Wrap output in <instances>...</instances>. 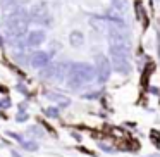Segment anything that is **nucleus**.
Instances as JSON below:
<instances>
[{"mask_svg":"<svg viewBox=\"0 0 160 157\" xmlns=\"http://www.w3.org/2000/svg\"><path fill=\"white\" fill-rule=\"evenodd\" d=\"M95 74H97V71H95V67L91 66V64L88 62H78V64H72L71 66V71H69V86L72 88V90H76V88H79L81 85L84 83H90V81H93Z\"/></svg>","mask_w":160,"mask_h":157,"instance_id":"f257e3e1","label":"nucleus"},{"mask_svg":"<svg viewBox=\"0 0 160 157\" xmlns=\"http://www.w3.org/2000/svg\"><path fill=\"white\" fill-rule=\"evenodd\" d=\"M28 23H29L28 12L22 11V9H19L14 14H11L7 18V21H5V26H4L7 38H19V36L26 31Z\"/></svg>","mask_w":160,"mask_h":157,"instance_id":"f03ea898","label":"nucleus"},{"mask_svg":"<svg viewBox=\"0 0 160 157\" xmlns=\"http://www.w3.org/2000/svg\"><path fill=\"white\" fill-rule=\"evenodd\" d=\"M110 55H112V62H114V67L119 71V73L126 74L129 73V54L124 52H119V50H110Z\"/></svg>","mask_w":160,"mask_h":157,"instance_id":"7ed1b4c3","label":"nucleus"},{"mask_svg":"<svg viewBox=\"0 0 160 157\" xmlns=\"http://www.w3.org/2000/svg\"><path fill=\"white\" fill-rule=\"evenodd\" d=\"M31 19L33 21H36V23H40V24H50V21H52V18H50V14H48V11H47V5L45 4H36V5H33V9H31Z\"/></svg>","mask_w":160,"mask_h":157,"instance_id":"20e7f679","label":"nucleus"},{"mask_svg":"<svg viewBox=\"0 0 160 157\" xmlns=\"http://www.w3.org/2000/svg\"><path fill=\"white\" fill-rule=\"evenodd\" d=\"M95 71H97V74H98V81H100V83H103V81L108 80V76H110V64H108V60L105 59L103 55L97 57V67H95Z\"/></svg>","mask_w":160,"mask_h":157,"instance_id":"39448f33","label":"nucleus"},{"mask_svg":"<svg viewBox=\"0 0 160 157\" xmlns=\"http://www.w3.org/2000/svg\"><path fill=\"white\" fill-rule=\"evenodd\" d=\"M47 38V33L43 29H33L28 33V45L29 47H40Z\"/></svg>","mask_w":160,"mask_h":157,"instance_id":"423d86ee","label":"nucleus"},{"mask_svg":"<svg viewBox=\"0 0 160 157\" xmlns=\"http://www.w3.org/2000/svg\"><path fill=\"white\" fill-rule=\"evenodd\" d=\"M48 60H50V55L47 52H36L31 57V66L36 67V69H42V67H45L48 64Z\"/></svg>","mask_w":160,"mask_h":157,"instance_id":"0eeeda50","label":"nucleus"},{"mask_svg":"<svg viewBox=\"0 0 160 157\" xmlns=\"http://www.w3.org/2000/svg\"><path fill=\"white\" fill-rule=\"evenodd\" d=\"M90 26L97 33H105L107 31V21H105V18H100V16H91L90 18Z\"/></svg>","mask_w":160,"mask_h":157,"instance_id":"6e6552de","label":"nucleus"},{"mask_svg":"<svg viewBox=\"0 0 160 157\" xmlns=\"http://www.w3.org/2000/svg\"><path fill=\"white\" fill-rule=\"evenodd\" d=\"M69 43L71 47H74V49H78V47H81L84 43V36L81 31H72L69 35Z\"/></svg>","mask_w":160,"mask_h":157,"instance_id":"1a4fd4ad","label":"nucleus"},{"mask_svg":"<svg viewBox=\"0 0 160 157\" xmlns=\"http://www.w3.org/2000/svg\"><path fill=\"white\" fill-rule=\"evenodd\" d=\"M47 97H48V98H53V100H59L62 105H67V104H69V98L60 97V95H55V93H47Z\"/></svg>","mask_w":160,"mask_h":157,"instance_id":"9d476101","label":"nucleus"},{"mask_svg":"<svg viewBox=\"0 0 160 157\" xmlns=\"http://www.w3.org/2000/svg\"><path fill=\"white\" fill-rule=\"evenodd\" d=\"M21 145L24 147V149H28V150H36V149H38V145H36V143H33V142H22Z\"/></svg>","mask_w":160,"mask_h":157,"instance_id":"9b49d317","label":"nucleus"},{"mask_svg":"<svg viewBox=\"0 0 160 157\" xmlns=\"http://www.w3.org/2000/svg\"><path fill=\"white\" fill-rule=\"evenodd\" d=\"M47 114H48L50 118H59V111H57L55 107H48V111H47Z\"/></svg>","mask_w":160,"mask_h":157,"instance_id":"f8f14e48","label":"nucleus"},{"mask_svg":"<svg viewBox=\"0 0 160 157\" xmlns=\"http://www.w3.org/2000/svg\"><path fill=\"white\" fill-rule=\"evenodd\" d=\"M12 155H14V157H19V155H18V152H12Z\"/></svg>","mask_w":160,"mask_h":157,"instance_id":"ddd939ff","label":"nucleus"},{"mask_svg":"<svg viewBox=\"0 0 160 157\" xmlns=\"http://www.w3.org/2000/svg\"><path fill=\"white\" fill-rule=\"evenodd\" d=\"M42 2H45V0H42Z\"/></svg>","mask_w":160,"mask_h":157,"instance_id":"4468645a","label":"nucleus"}]
</instances>
